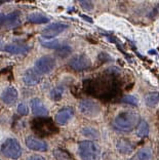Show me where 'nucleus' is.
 <instances>
[{"label": "nucleus", "mask_w": 159, "mask_h": 160, "mask_svg": "<svg viewBox=\"0 0 159 160\" xmlns=\"http://www.w3.org/2000/svg\"><path fill=\"white\" fill-rule=\"evenodd\" d=\"M84 87L89 94L96 96L100 99L109 100L117 94L119 85L114 78H111V76H106L86 80L84 82Z\"/></svg>", "instance_id": "nucleus-1"}, {"label": "nucleus", "mask_w": 159, "mask_h": 160, "mask_svg": "<svg viewBox=\"0 0 159 160\" xmlns=\"http://www.w3.org/2000/svg\"><path fill=\"white\" fill-rule=\"evenodd\" d=\"M139 115L132 111H123L119 113L114 120L115 125L122 132H131L139 122Z\"/></svg>", "instance_id": "nucleus-2"}, {"label": "nucleus", "mask_w": 159, "mask_h": 160, "mask_svg": "<svg viewBox=\"0 0 159 160\" xmlns=\"http://www.w3.org/2000/svg\"><path fill=\"white\" fill-rule=\"evenodd\" d=\"M32 128L39 136H49L57 132L53 121L50 118H36L32 122Z\"/></svg>", "instance_id": "nucleus-3"}, {"label": "nucleus", "mask_w": 159, "mask_h": 160, "mask_svg": "<svg viewBox=\"0 0 159 160\" xmlns=\"http://www.w3.org/2000/svg\"><path fill=\"white\" fill-rule=\"evenodd\" d=\"M1 152L2 154L7 158L10 159H19L22 155V147L19 143V141L10 138L7 139L1 146Z\"/></svg>", "instance_id": "nucleus-4"}, {"label": "nucleus", "mask_w": 159, "mask_h": 160, "mask_svg": "<svg viewBox=\"0 0 159 160\" xmlns=\"http://www.w3.org/2000/svg\"><path fill=\"white\" fill-rule=\"evenodd\" d=\"M78 153L82 160H97L99 157V149L92 142L83 141L78 146Z\"/></svg>", "instance_id": "nucleus-5"}, {"label": "nucleus", "mask_w": 159, "mask_h": 160, "mask_svg": "<svg viewBox=\"0 0 159 160\" xmlns=\"http://www.w3.org/2000/svg\"><path fill=\"white\" fill-rule=\"evenodd\" d=\"M55 68H56V60L52 57L45 56L36 61L34 69L39 74H47L50 73Z\"/></svg>", "instance_id": "nucleus-6"}, {"label": "nucleus", "mask_w": 159, "mask_h": 160, "mask_svg": "<svg viewBox=\"0 0 159 160\" xmlns=\"http://www.w3.org/2000/svg\"><path fill=\"white\" fill-rule=\"evenodd\" d=\"M79 110L82 114L88 117H96L100 114L101 107L95 101L92 100H83L79 104Z\"/></svg>", "instance_id": "nucleus-7"}, {"label": "nucleus", "mask_w": 159, "mask_h": 160, "mask_svg": "<svg viewBox=\"0 0 159 160\" xmlns=\"http://www.w3.org/2000/svg\"><path fill=\"white\" fill-rule=\"evenodd\" d=\"M69 65L72 69L76 71H82L86 70L92 66V62L86 57L85 54H76L74 56L69 62Z\"/></svg>", "instance_id": "nucleus-8"}, {"label": "nucleus", "mask_w": 159, "mask_h": 160, "mask_svg": "<svg viewBox=\"0 0 159 160\" xmlns=\"http://www.w3.org/2000/svg\"><path fill=\"white\" fill-rule=\"evenodd\" d=\"M69 27L67 24L63 23H53L52 25H49L46 28H44L41 31V35L43 38H53L61 34L62 32H64L66 29Z\"/></svg>", "instance_id": "nucleus-9"}, {"label": "nucleus", "mask_w": 159, "mask_h": 160, "mask_svg": "<svg viewBox=\"0 0 159 160\" xmlns=\"http://www.w3.org/2000/svg\"><path fill=\"white\" fill-rule=\"evenodd\" d=\"M74 115V110L71 107H65L57 112L56 114L55 120L59 125H65L67 124L68 121L72 118V116Z\"/></svg>", "instance_id": "nucleus-10"}, {"label": "nucleus", "mask_w": 159, "mask_h": 160, "mask_svg": "<svg viewBox=\"0 0 159 160\" xmlns=\"http://www.w3.org/2000/svg\"><path fill=\"white\" fill-rule=\"evenodd\" d=\"M17 97H19L17 90L13 86H8L2 92L1 96H0V99L6 105H12L17 102Z\"/></svg>", "instance_id": "nucleus-11"}, {"label": "nucleus", "mask_w": 159, "mask_h": 160, "mask_svg": "<svg viewBox=\"0 0 159 160\" xmlns=\"http://www.w3.org/2000/svg\"><path fill=\"white\" fill-rule=\"evenodd\" d=\"M23 81L25 82V84L29 86L36 85L40 81V74L34 68H30L25 72L23 76Z\"/></svg>", "instance_id": "nucleus-12"}, {"label": "nucleus", "mask_w": 159, "mask_h": 160, "mask_svg": "<svg viewBox=\"0 0 159 160\" xmlns=\"http://www.w3.org/2000/svg\"><path fill=\"white\" fill-rule=\"evenodd\" d=\"M30 107L35 116H45L48 113L46 107L43 105V103L40 100L37 99V98H34V99H32L30 101Z\"/></svg>", "instance_id": "nucleus-13"}, {"label": "nucleus", "mask_w": 159, "mask_h": 160, "mask_svg": "<svg viewBox=\"0 0 159 160\" xmlns=\"http://www.w3.org/2000/svg\"><path fill=\"white\" fill-rule=\"evenodd\" d=\"M26 145L29 149L34 151H46L47 150V144L41 140H38L33 137H29L26 139Z\"/></svg>", "instance_id": "nucleus-14"}, {"label": "nucleus", "mask_w": 159, "mask_h": 160, "mask_svg": "<svg viewBox=\"0 0 159 160\" xmlns=\"http://www.w3.org/2000/svg\"><path fill=\"white\" fill-rule=\"evenodd\" d=\"M3 50L12 54H25L28 52L29 46L25 44H17V43H10L3 47Z\"/></svg>", "instance_id": "nucleus-15"}, {"label": "nucleus", "mask_w": 159, "mask_h": 160, "mask_svg": "<svg viewBox=\"0 0 159 160\" xmlns=\"http://www.w3.org/2000/svg\"><path fill=\"white\" fill-rule=\"evenodd\" d=\"M19 23H20V13L17 12H12V13L5 16L4 24H3V26L12 28V27L17 26Z\"/></svg>", "instance_id": "nucleus-16"}, {"label": "nucleus", "mask_w": 159, "mask_h": 160, "mask_svg": "<svg viewBox=\"0 0 159 160\" xmlns=\"http://www.w3.org/2000/svg\"><path fill=\"white\" fill-rule=\"evenodd\" d=\"M117 150L119 153L121 154H124V155H127V154H131L132 150H133V147L132 145L129 143L127 140H124V139H121L117 142Z\"/></svg>", "instance_id": "nucleus-17"}, {"label": "nucleus", "mask_w": 159, "mask_h": 160, "mask_svg": "<svg viewBox=\"0 0 159 160\" xmlns=\"http://www.w3.org/2000/svg\"><path fill=\"white\" fill-rule=\"evenodd\" d=\"M27 21L32 24H46L49 22V19L45 14H42L40 12H34L29 14L27 17Z\"/></svg>", "instance_id": "nucleus-18"}, {"label": "nucleus", "mask_w": 159, "mask_h": 160, "mask_svg": "<svg viewBox=\"0 0 159 160\" xmlns=\"http://www.w3.org/2000/svg\"><path fill=\"white\" fill-rule=\"evenodd\" d=\"M150 132V127L149 124L147 123L146 120H140L138 127H137V136L139 138H146Z\"/></svg>", "instance_id": "nucleus-19"}, {"label": "nucleus", "mask_w": 159, "mask_h": 160, "mask_svg": "<svg viewBox=\"0 0 159 160\" xmlns=\"http://www.w3.org/2000/svg\"><path fill=\"white\" fill-rule=\"evenodd\" d=\"M152 151L148 148H144L138 151V153L133 156L132 160H152Z\"/></svg>", "instance_id": "nucleus-20"}, {"label": "nucleus", "mask_w": 159, "mask_h": 160, "mask_svg": "<svg viewBox=\"0 0 159 160\" xmlns=\"http://www.w3.org/2000/svg\"><path fill=\"white\" fill-rule=\"evenodd\" d=\"M158 103H159V92H157L148 93L145 98V104L150 108L155 107Z\"/></svg>", "instance_id": "nucleus-21"}, {"label": "nucleus", "mask_w": 159, "mask_h": 160, "mask_svg": "<svg viewBox=\"0 0 159 160\" xmlns=\"http://www.w3.org/2000/svg\"><path fill=\"white\" fill-rule=\"evenodd\" d=\"M41 43V45L42 46H44L46 47V48H50V49H59L61 46H62V44L60 43V41L57 39H55V40H50V41H44V40H42L40 39L39 40Z\"/></svg>", "instance_id": "nucleus-22"}, {"label": "nucleus", "mask_w": 159, "mask_h": 160, "mask_svg": "<svg viewBox=\"0 0 159 160\" xmlns=\"http://www.w3.org/2000/svg\"><path fill=\"white\" fill-rule=\"evenodd\" d=\"M82 134L87 138H90V139H99V132L97 129H95L93 127H89V126H86L84 128H82Z\"/></svg>", "instance_id": "nucleus-23"}, {"label": "nucleus", "mask_w": 159, "mask_h": 160, "mask_svg": "<svg viewBox=\"0 0 159 160\" xmlns=\"http://www.w3.org/2000/svg\"><path fill=\"white\" fill-rule=\"evenodd\" d=\"M63 92H64V87L57 86L50 92V98H52L53 101H60L63 97Z\"/></svg>", "instance_id": "nucleus-24"}, {"label": "nucleus", "mask_w": 159, "mask_h": 160, "mask_svg": "<svg viewBox=\"0 0 159 160\" xmlns=\"http://www.w3.org/2000/svg\"><path fill=\"white\" fill-rule=\"evenodd\" d=\"M70 52H71V47L67 44H64L59 49H57V54L60 58H66L67 56H69Z\"/></svg>", "instance_id": "nucleus-25"}, {"label": "nucleus", "mask_w": 159, "mask_h": 160, "mask_svg": "<svg viewBox=\"0 0 159 160\" xmlns=\"http://www.w3.org/2000/svg\"><path fill=\"white\" fill-rule=\"evenodd\" d=\"M121 102L124 104L132 105V106H138L139 104V100L133 96H125L121 99Z\"/></svg>", "instance_id": "nucleus-26"}, {"label": "nucleus", "mask_w": 159, "mask_h": 160, "mask_svg": "<svg viewBox=\"0 0 159 160\" xmlns=\"http://www.w3.org/2000/svg\"><path fill=\"white\" fill-rule=\"evenodd\" d=\"M79 4L82 7L83 9L85 10H92L93 8V4L92 1H85V0H80L79 1Z\"/></svg>", "instance_id": "nucleus-27"}, {"label": "nucleus", "mask_w": 159, "mask_h": 160, "mask_svg": "<svg viewBox=\"0 0 159 160\" xmlns=\"http://www.w3.org/2000/svg\"><path fill=\"white\" fill-rule=\"evenodd\" d=\"M17 113H19L20 115H22V116L28 115L29 108L25 104H20L19 106H17Z\"/></svg>", "instance_id": "nucleus-28"}, {"label": "nucleus", "mask_w": 159, "mask_h": 160, "mask_svg": "<svg viewBox=\"0 0 159 160\" xmlns=\"http://www.w3.org/2000/svg\"><path fill=\"white\" fill-rule=\"evenodd\" d=\"M27 160H45L44 157H42L40 155H32Z\"/></svg>", "instance_id": "nucleus-29"}, {"label": "nucleus", "mask_w": 159, "mask_h": 160, "mask_svg": "<svg viewBox=\"0 0 159 160\" xmlns=\"http://www.w3.org/2000/svg\"><path fill=\"white\" fill-rule=\"evenodd\" d=\"M4 18H5V14L0 13V26H3V24H4Z\"/></svg>", "instance_id": "nucleus-30"}, {"label": "nucleus", "mask_w": 159, "mask_h": 160, "mask_svg": "<svg viewBox=\"0 0 159 160\" xmlns=\"http://www.w3.org/2000/svg\"><path fill=\"white\" fill-rule=\"evenodd\" d=\"M81 18H83L85 21H87V22H89V23H92V20L90 19L89 17H87V16H84V14H81Z\"/></svg>", "instance_id": "nucleus-31"}, {"label": "nucleus", "mask_w": 159, "mask_h": 160, "mask_svg": "<svg viewBox=\"0 0 159 160\" xmlns=\"http://www.w3.org/2000/svg\"><path fill=\"white\" fill-rule=\"evenodd\" d=\"M2 3H4V1H0V4H2Z\"/></svg>", "instance_id": "nucleus-32"}]
</instances>
